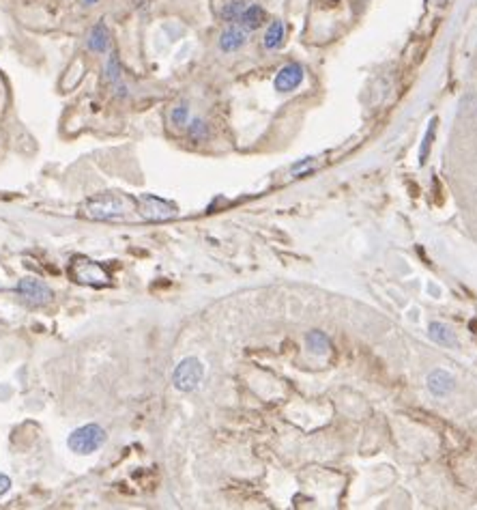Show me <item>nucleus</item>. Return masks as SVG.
<instances>
[{
    "label": "nucleus",
    "mask_w": 477,
    "mask_h": 510,
    "mask_svg": "<svg viewBox=\"0 0 477 510\" xmlns=\"http://www.w3.org/2000/svg\"><path fill=\"white\" fill-rule=\"evenodd\" d=\"M136 200L125 194H95L82 205V216L89 220H120L134 211Z\"/></svg>",
    "instance_id": "f257e3e1"
},
{
    "label": "nucleus",
    "mask_w": 477,
    "mask_h": 510,
    "mask_svg": "<svg viewBox=\"0 0 477 510\" xmlns=\"http://www.w3.org/2000/svg\"><path fill=\"white\" fill-rule=\"evenodd\" d=\"M69 276L80 282V284H89V286H108L110 284V274L104 269L101 263L86 259V257H75L69 263Z\"/></svg>",
    "instance_id": "f03ea898"
},
{
    "label": "nucleus",
    "mask_w": 477,
    "mask_h": 510,
    "mask_svg": "<svg viewBox=\"0 0 477 510\" xmlns=\"http://www.w3.org/2000/svg\"><path fill=\"white\" fill-rule=\"evenodd\" d=\"M104 444H106V431L99 424H84V427L75 429L67 439L69 450L75 454H91L99 450Z\"/></svg>",
    "instance_id": "7ed1b4c3"
},
{
    "label": "nucleus",
    "mask_w": 477,
    "mask_h": 510,
    "mask_svg": "<svg viewBox=\"0 0 477 510\" xmlns=\"http://www.w3.org/2000/svg\"><path fill=\"white\" fill-rule=\"evenodd\" d=\"M204 377V366L198 358H185L172 372V384L181 392H194Z\"/></svg>",
    "instance_id": "20e7f679"
},
{
    "label": "nucleus",
    "mask_w": 477,
    "mask_h": 510,
    "mask_svg": "<svg viewBox=\"0 0 477 510\" xmlns=\"http://www.w3.org/2000/svg\"><path fill=\"white\" fill-rule=\"evenodd\" d=\"M16 293L22 297V302L32 306V308H41V306H48L52 302V289L46 284V282H41L37 278H24L18 282L16 286Z\"/></svg>",
    "instance_id": "39448f33"
},
{
    "label": "nucleus",
    "mask_w": 477,
    "mask_h": 510,
    "mask_svg": "<svg viewBox=\"0 0 477 510\" xmlns=\"http://www.w3.org/2000/svg\"><path fill=\"white\" fill-rule=\"evenodd\" d=\"M136 205L140 207V214L151 220V222H166V220H172L177 216V207L163 200V198H157L153 194H142Z\"/></svg>",
    "instance_id": "423d86ee"
},
{
    "label": "nucleus",
    "mask_w": 477,
    "mask_h": 510,
    "mask_svg": "<svg viewBox=\"0 0 477 510\" xmlns=\"http://www.w3.org/2000/svg\"><path fill=\"white\" fill-rule=\"evenodd\" d=\"M301 82H303V67L299 63H288L275 75V89L280 93H290Z\"/></svg>",
    "instance_id": "0eeeda50"
},
{
    "label": "nucleus",
    "mask_w": 477,
    "mask_h": 510,
    "mask_svg": "<svg viewBox=\"0 0 477 510\" xmlns=\"http://www.w3.org/2000/svg\"><path fill=\"white\" fill-rule=\"evenodd\" d=\"M245 41H247V30L243 26L233 24L220 35V48L224 52H237L239 48L245 46Z\"/></svg>",
    "instance_id": "6e6552de"
},
{
    "label": "nucleus",
    "mask_w": 477,
    "mask_h": 510,
    "mask_svg": "<svg viewBox=\"0 0 477 510\" xmlns=\"http://www.w3.org/2000/svg\"><path fill=\"white\" fill-rule=\"evenodd\" d=\"M428 390L435 396H447L454 390V377L447 370H432L428 375Z\"/></svg>",
    "instance_id": "1a4fd4ad"
},
{
    "label": "nucleus",
    "mask_w": 477,
    "mask_h": 510,
    "mask_svg": "<svg viewBox=\"0 0 477 510\" xmlns=\"http://www.w3.org/2000/svg\"><path fill=\"white\" fill-rule=\"evenodd\" d=\"M86 46H89L91 52H97V54H104L108 52L110 48V30L104 22H97L89 35V41H86Z\"/></svg>",
    "instance_id": "9d476101"
},
{
    "label": "nucleus",
    "mask_w": 477,
    "mask_h": 510,
    "mask_svg": "<svg viewBox=\"0 0 477 510\" xmlns=\"http://www.w3.org/2000/svg\"><path fill=\"white\" fill-rule=\"evenodd\" d=\"M267 22V13H265V9L260 7V5H247L245 9H243V13H241V18H239V24L245 28V30H256V28H260Z\"/></svg>",
    "instance_id": "9b49d317"
},
{
    "label": "nucleus",
    "mask_w": 477,
    "mask_h": 510,
    "mask_svg": "<svg viewBox=\"0 0 477 510\" xmlns=\"http://www.w3.org/2000/svg\"><path fill=\"white\" fill-rule=\"evenodd\" d=\"M306 345H308V349H310L312 353L325 356V353L331 349V340H329L323 332H310V334L306 336Z\"/></svg>",
    "instance_id": "f8f14e48"
},
{
    "label": "nucleus",
    "mask_w": 477,
    "mask_h": 510,
    "mask_svg": "<svg viewBox=\"0 0 477 510\" xmlns=\"http://www.w3.org/2000/svg\"><path fill=\"white\" fill-rule=\"evenodd\" d=\"M428 332H430V338L432 340H437L439 345H456V338H454V332L447 327V325H443V323H430V327H428Z\"/></svg>",
    "instance_id": "ddd939ff"
},
{
    "label": "nucleus",
    "mask_w": 477,
    "mask_h": 510,
    "mask_svg": "<svg viewBox=\"0 0 477 510\" xmlns=\"http://www.w3.org/2000/svg\"><path fill=\"white\" fill-rule=\"evenodd\" d=\"M282 41H284V24L280 20H275V22H271V26L265 32V48L275 50L282 46Z\"/></svg>",
    "instance_id": "4468645a"
},
{
    "label": "nucleus",
    "mask_w": 477,
    "mask_h": 510,
    "mask_svg": "<svg viewBox=\"0 0 477 510\" xmlns=\"http://www.w3.org/2000/svg\"><path fill=\"white\" fill-rule=\"evenodd\" d=\"M106 80L112 84L114 89L125 91V87H120V67H118L116 54H110V59H108V63H106Z\"/></svg>",
    "instance_id": "2eb2a0df"
},
{
    "label": "nucleus",
    "mask_w": 477,
    "mask_h": 510,
    "mask_svg": "<svg viewBox=\"0 0 477 510\" xmlns=\"http://www.w3.org/2000/svg\"><path fill=\"white\" fill-rule=\"evenodd\" d=\"M245 7H247V5L243 3V0H230V3H226L224 9H222V18H224L226 22L235 24V22H239V18H241V13H243Z\"/></svg>",
    "instance_id": "dca6fc26"
},
{
    "label": "nucleus",
    "mask_w": 477,
    "mask_h": 510,
    "mask_svg": "<svg viewBox=\"0 0 477 510\" xmlns=\"http://www.w3.org/2000/svg\"><path fill=\"white\" fill-rule=\"evenodd\" d=\"M187 134H190V138H192L194 142H202V140L209 138V125H206L202 119H194V121L190 123Z\"/></svg>",
    "instance_id": "f3484780"
},
{
    "label": "nucleus",
    "mask_w": 477,
    "mask_h": 510,
    "mask_svg": "<svg viewBox=\"0 0 477 510\" xmlns=\"http://www.w3.org/2000/svg\"><path fill=\"white\" fill-rule=\"evenodd\" d=\"M437 123H439V119H432V121H430L426 138H423V142H421V151H419V162H421V164H426V159H428V155H430V147H432V138H435Z\"/></svg>",
    "instance_id": "a211bd4d"
},
{
    "label": "nucleus",
    "mask_w": 477,
    "mask_h": 510,
    "mask_svg": "<svg viewBox=\"0 0 477 510\" xmlns=\"http://www.w3.org/2000/svg\"><path fill=\"white\" fill-rule=\"evenodd\" d=\"M170 119H172V123H175V125H185L187 119H190V108H187V104H181V106H177V108H172Z\"/></svg>",
    "instance_id": "6ab92c4d"
},
{
    "label": "nucleus",
    "mask_w": 477,
    "mask_h": 510,
    "mask_svg": "<svg viewBox=\"0 0 477 510\" xmlns=\"http://www.w3.org/2000/svg\"><path fill=\"white\" fill-rule=\"evenodd\" d=\"M9 489H11V480H9V476L0 474V497H3Z\"/></svg>",
    "instance_id": "aec40b11"
},
{
    "label": "nucleus",
    "mask_w": 477,
    "mask_h": 510,
    "mask_svg": "<svg viewBox=\"0 0 477 510\" xmlns=\"http://www.w3.org/2000/svg\"><path fill=\"white\" fill-rule=\"evenodd\" d=\"M95 3H99V0H84V5H95Z\"/></svg>",
    "instance_id": "412c9836"
},
{
    "label": "nucleus",
    "mask_w": 477,
    "mask_h": 510,
    "mask_svg": "<svg viewBox=\"0 0 477 510\" xmlns=\"http://www.w3.org/2000/svg\"><path fill=\"white\" fill-rule=\"evenodd\" d=\"M327 3H337V0H327Z\"/></svg>",
    "instance_id": "4be33fe9"
}]
</instances>
